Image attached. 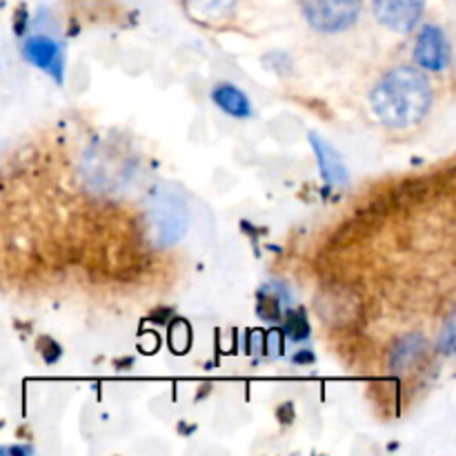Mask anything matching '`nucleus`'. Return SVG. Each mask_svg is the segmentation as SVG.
Returning a JSON list of instances; mask_svg holds the SVG:
<instances>
[{"instance_id":"5","label":"nucleus","mask_w":456,"mask_h":456,"mask_svg":"<svg viewBox=\"0 0 456 456\" xmlns=\"http://www.w3.org/2000/svg\"><path fill=\"white\" fill-rule=\"evenodd\" d=\"M423 0H372V12L383 27L410 31L423 16Z\"/></svg>"},{"instance_id":"6","label":"nucleus","mask_w":456,"mask_h":456,"mask_svg":"<svg viewBox=\"0 0 456 456\" xmlns=\"http://www.w3.org/2000/svg\"><path fill=\"white\" fill-rule=\"evenodd\" d=\"M22 53H25V58L31 65L52 74L56 78V83H61L65 61H62V47L56 40L43 34L31 36V38H27L25 47H22Z\"/></svg>"},{"instance_id":"9","label":"nucleus","mask_w":456,"mask_h":456,"mask_svg":"<svg viewBox=\"0 0 456 456\" xmlns=\"http://www.w3.org/2000/svg\"><path fill=\"white\" fill-rule=\"evenodd\" d=\"M423 350H426V341L419 334H410V337L401 338L399 346L392 350V368L405 370L423 354Z\"/></svg>"},{"instance_id":"15","label":"nucleus","mask_w":456,"mask_h":456,"mask_svg":"<svg viewBox=\"0 0 456 456\" xmlns=\"http://www.w3.org/2000/svg\"><path fill=\"white\" fill-rule=\"evenodd\" d=\"M279 417L285 419L283 423H292V419H294V414H292V403H285L283 408H279Z\"/></svg>"},{"instance_id":"13","label":"nucleus","mask_w":456,"mask_h":456,"mask_svg":"<svg viewBox=\"0 0 456 456\" xmlns=\"http://www.w3.org/2000/svg\"><path fill=\"white\" fill-rule=\"evenodd\" d=\"M43 341L47 343V347H45V350H40V354H43L45 363H56V361L62 356L61 346H58L56 341H52V338H43Z\"/></svg>"},{"instance_id":"8","label":"nucleus","mask_w":456,"mask_h":456,"mask_svg":"<svg viewBox=\"0 0 456 456\" xmlns=\"http://www.w3.org/2000/svg\"><path fill=\"white\" fill-rule=\"evenodd\" d=\"M212 101L218 110L234 116V118H249L252 116V102H249L248 94L232 83H218L212 89Z\"/></svg>"},{"instance_id":"11","label":"nucleus","mask_w":456,"mask_h":456,"mask_svg":"<svg viewBox=\"0 0 456 456\" xmlns=\"http://www.w3.org/2000/svg\"><path fill=\"white\" fill-rule=\"evenodd\" d=\"M256 312L261 319L272 321V323H276V321L283 319V303H281L279 294H267V292L258 294Z\"/></svg>"},{"instance_id":"12","label":"nucleus","mask_w":456,"mask_h":456,"mask_svg":"<svg viewBox=\"0 0 456 456\" xmlns=\"http://www.w3.org/2000/svg\"><path fill=\"white\" fill-rule=\"evenodd\" d=\"M191 346V328L185 321H174L169 325V347H172L176 354H185Z\"/></svg>"},{"instance_id":"3","label":"nucleus","mask_w":456,"mask_h":456,"mask_svg":"<svg viewBox=\"0 0 456 456\" xmlns=\"http://www.w3.org/2000/svg\"><path fill=\"white\" fill-rule=\"evenodd\" d=\"M150 221L154 227V236L163 248L178 243L185 236L190 225L185 200L174 191H163L154 199L150 208Z\"/></svg>"},{"instance_id":"4","label":"nucleus","mask_w":456,"mask_h":456,"mask_svg":"<svg viewBox=\"0 0 456 456\" xmlns=\"http://www.w3.org/2000/svg\"><path fill=\"white\" fill-rule=\"evenodd\" d=\"M414 62L421 69L444 71L450 62V43L444 29L436 25H426L414 40Z\"/></svg>"},{"instance_id":"1","label":"nucleus","mask_w":456,"mask_h":456,"mask_svg":"<svg viewBox=\"0 0 456 456\" xmlns=\"http://www.w3.org/2000/svg\"><path fill=\"white\" fill-rule=\"evenodd\" d=\"M435 101V89L421 67L401 65L387 71L370 92V105L377 118L392 129L421 123Z\"/></svg>"},{"instance_id":"17","label":"nucleus","mask_w":456,"mask_h":456,"mask_svg":"<svg viewBox=\"0 0 456 456\" xmlns=\"http://www.w3.org/2000/svg\"><path fill=\"white\" fill-rule=\"evenodd\" d=\"M294 361H297V363H307V361H314V354H310V352H303V354L294 356Z\"/></svg>"},{"instance_id":"10","label":"nucleus","mask_w":456,"mask_h":456,"mask_svg":"<svg viewBox=\"0 0 456 456\" xmlns=\"http://www.w3.org/2000/svg\"><path fill=\"white\" fill-rule=\"evenodd\" d=\"M283 332L288 334L292 341H307L310 338V323H307V316L303 310H289L285 316Z\"/></svg>"},{"instance_id":"14","label":"nucleus","mask_w":456,"mask_h":456,"mask_svg":"<svg viewBox=\"0 0 456 456\" xmlns=\"http://www.w3.org/2000/svg\"><path fill=\"white\" fill-rule=\"evenodd\" d=\"M444 341H445V352H452V347H454V323H452V319L448 321V328H445V332H444Z\"/></svg>"},{"instance_id":"16","label":"nucleus","mask_w":456,"mask_h":456,"mask_svg":"<svg viewBox=\"0 0 456 456\" xmlns=\"http://www.w3.org/2000/svg\"><path fill=\"white\" fill-rule=\"evenodd\" d=\"M3 452H7V454H31L34 450H31V448H3V450H0V454H3Z\"/></svg>"},{"instance_id":"7","label":"nucleus","mask_w":456,"mask_h":456,"mask_svg":"<svg viewBox=\"0 0 456 456\" xmlns=\"http://www.w3.org/2000/svg\"><path fill=\"white\" fill-rule=\"evenodd\" d=\"M310 145L312 150H314L316 163H319V169L321 174H323L325 183H328L330 187H346L347 183H350V172H347L341 154L314 132L310 134Z\"/></svg>"},{"instance_id":"2","label":"nucleus","mask_w":456,"mask_h":456,"mask_svg":"<svg viewBox=\"0 0 456 456\" xmlns=\"http://www.w3.org/2000/svg\"><path fill=\"white\" fill-rule=\"evenodd\" d=\"M363 0H301L307 25L319 34H341L361 13Z\"/></svg>"}]
</instances>
